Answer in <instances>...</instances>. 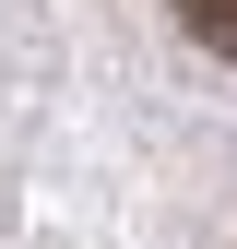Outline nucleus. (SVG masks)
Here are the masks:
<instances>
[{"mask_svg": "<svg viewBox=\"0 0 237 249\" xmlns=\"http://www.w3.org/2000/svg\"><path fill=\"white\" fill-rule=\"evenodd\" d=\"M178 24H190L214 59H237V0H178Z\"/></svg>", "mask_w": 237, "mask_h": 249, "instance_id": "nucleus-1", "label": "nucleus"}]
</instances>
